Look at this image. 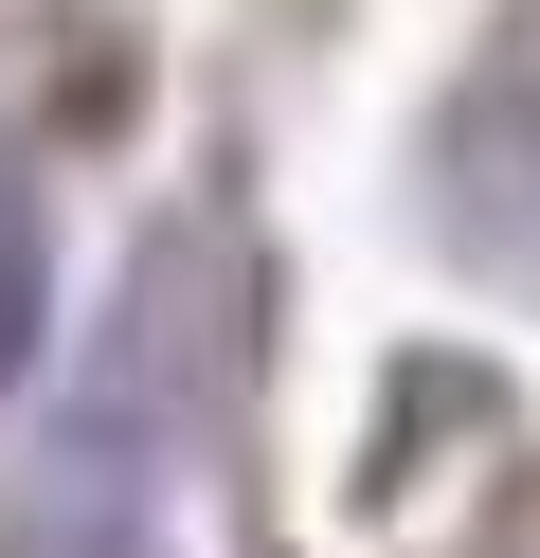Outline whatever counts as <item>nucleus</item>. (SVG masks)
<instances>
[{
	"label": "nucleus",
	"mask_w": 540,
	"mask_h": 558,
	"mask_svg": "<svg viewBox=\"0 0 540 558\" xmlns=\"http://www.w3.org/2000/svg\"><path fill=\"white\" fill-rule=\"evenodd\" d=\"M19 558H163V541H144V505H36Z\"/></svg>",
	"instance_id": "2"
},
{
	"label": "nucleus",
	"mask_w": 540,
	"mask_h": 558,
	"mask_svg": "<svg viewBox=\"0 0 540 558\" xmlns=\"http://www.w3.org/2000/svg\"><path fill=\"white\" fill-rule=\"evenodd\" d=\"M36 342H55V217H36V181L0 162V397L36 378Z\"/></svg>",
	"instance_id": "1"
}]
</instances>
